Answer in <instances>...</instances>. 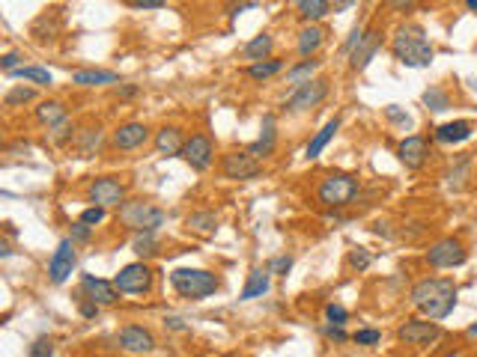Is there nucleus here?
<instances>
[{
	"label": "nucleus",
	"mask_w": 477,
	"mask_h": 357,
	"mask_svg": "<svg viewBox=\"0 0 477 357\" xmlns=\"http://www.w3.org/2000/svg\"><path fill=\"white\" fill-rule=\"evenodd\" d=\"M182 146H185V137H182V129L177 125H165L158 134H155V149L158 155H182Z\"/></svg>",
	"instance_id": "21"
},
{
	"label": "nucleus",
	"mask_w": 477,
	"mask_h": 357,
	"mask_svg": "<svg viewBox=\"0 0 477 357\" xmlns=\"http://www.w3.org/2000/svg\"><path fill=\"white\" fill-rule=\"evenodd\" d=\"M290 268H293V259H290V257H278V259L269 262V271H272V274H281V277L290 274Z\"/></svg>",
	"instance_id": "44"
},
{
	"label": "nucleus",
	"mask_w": 477,
	"mask_h": 357,
	"mask_svg": "<svg viewBox=\"0 0 477 357\" xmlns=\"http://www.w3.org/2000/svg\"><path fill=\"white\" fill-rule=\"evenodd\" d=\"M424 105L426 108H430V110H447L450 108V98H447V93H445V89H438V86H430V89H426V93H424Z\"/></svg>",
	"instance_id": "36"
},
{
	"label": "nucleus",
	"mask_w": 477,
	"mask_h": 357,
	"mask_svg": "<svg viewBox=\"0 0 477 357\" xmlns=\"http://www.w3.org/2000/svg\"><path fill=\"white\" fill-rule=\"evenodd\" d=\"M90 229L93 226H87V223L78 221V223L72 226V241H90Z\"/></svg>",
	"instance_id": "48"
},
{
	"label": "nucleus",
	"mask_w": 477,
	"mask_h": 357,
	"mask_svg": "<svg viewBox=\"0 0 477 357\" xmlns=\"http://www.w3.org/2000/svg\"><path fill=\"white\" fill-rule=\"evenodd\" d=\"M30 357H54V342L51 339H45V337H39L30 346Z\"/></svg>",
	"instance_id": "40"
},
{
	"label": "nucleus",
	"mask_w": 477,
	"mask_h": 357,
	"mask_svg": "<svg viewBox=\"0 0 477 357\" xmlns=\"http://www.w3.org/2000/svg\"><path fill=\"white\" fill-rule=\"evenodd\" d=\"M33 98H36L33 86H12L6 93V98H4V105L6 108H18V105H27V101H33Z\"/></svg>",
	"instance_id": "34"
},
{
	"label": "nucleus",
	"mask_w": 477,
	"mask_h": 357,
	"mask_svg": "<svg viewBox=\"0 0 477 357\" xmlns=\"http://www.w3.org/2000/svg\"><path fill=\"white\" fill-rule=\"evenodd\" d=\"M274 146H278V122H274L272 113H266V117H262V125H260V137L248 146V152L254 158H266L274 152Z\"/></svg>",
	"instance_id": "19"
},
{
	"label": "nucleus",
	"mask_w": 477,
	"mask_h": 357,
	"mask_svg": "<svg viewBox=\"0 0 477 357\" xmlns=\"http://www.w3.org/2000/svg\"><path fill=\"white\" fill-rule=\"evenodd\" d=\"M426 262L433 268H459L466 262V247H462L459 238H442V241H435V245H430Z\"/></svg>",
	"instance_id": "12"
},
{
	"label": "nucleus",
	"mask_w": 477,
	"mask_h": 357,
	"mask_svg": "<svg viewBox=\"0 0 477 357\" xmlns=\"http://www.w3.org/2000/svg\"><path fill=\"white\" fill-rule=\"evenodd\" d=\"M120 74L117 72H108V69H78L72 72V84L75 86H108V84H117Z\"/></svg>",
	"instance_id": "23"
},
{
	"label": "nucleus",
	"mask_w": 477,
	"mask_h": 357,
	"mask_svg": "<svg viewBox=\"0 0 477 357\" xmlns=\"http://www.w3.org/2000/svg\"><path fill=\"white\" fill-rule=\"evenodd\" d=\"M0 69H4V74L21 69V54H18V51H9V54H6L4 60H0Z\"/></svg>",
	"instance_id": "45"
},
{
	"label": "nucleus",
	"mask_w": 477,
	"mask_h": 357,
	"mask_svg": "<svg viewBox=\"0 0 477 357\" xmlns=\"http://www.w3.org/2000/svg\"><path fill=\"white\" fill-rule=\"evenodd\" d=\"M9 78H21V81H30L36 86H51L54 84V74L48 69H39V66H21L15 72H9Z\"/></svg>",
	"instance_id": "32"
},
{
	"label": "nucleus",
	"mask_w": 477,
	"mask_h": 357,
	"mask_svg": "<svg viewBox=\"0 0 477 357\" xmlns=\"http://www.w3.org/2000/svg\"><path fill=\"white\" fill-rule=\"evenodd\" d=\"M0 257H12V247H9V241H0Z\"/></svg>",
	"instance_id": "53"
},
{
	"label": "nucleus",
	"mask_w": 477,
	"mask_h": 357,
	"mask_svg": "<svg viewBox=\"0 0 477 357\" xmlns=\"http://www.w3.org/2000/svg\"><path fill=\"white\" fill-rule=\"evenodd\" d=\"M146 140H149V129H146L144 122H122L120 129L114 131V146H117L120 152L141 149Z\"/></svg>",
	"instance_id": "17"
},
{
	"label": "nucleus",
	"mask_w": 477,
	"mask_h": 357,
	"mask_svg": "<svg viewBox=\"0 0 477 357\" xmlns=\"http://www.w3.org/2000/svg\"><path fill=\"white\" fill-rule=\"evenodd\" d=\"M81 292H84V298L96 301L98 307H110V304H117L122 295L117 283H108V280L93 277V274H81Z\"/></svg>",
	"instance_id": "14"
},
{
	"label": "nucleus",
	"mask_w": 477,
	"mask_h": 357,
	"mask_svg": "<svg viewBox=\"0 0 477 357\" xmlns=\"http://www.w3.org/2000/svg\"><path fill=\"white\" fill-rule=\"evenodd\" d=\"M170 286L188 301H203L221 289V280L206 268H177L170 274Z\"/></svg>",
	"instance_id": "3"
},
{
	"label": "nucleus",
	"mask_w": 477,
	"mask_h": 357,
	"mask_svg": "<svg viewBox=\"0 0 477 357\" xmlns=\"http://www.w3.org/2000/svg\"><path fill=\"white\" fill-rule=\"evenodd\" d=\"M134 93H137V86H122V89H120V96H122V98H132Z\"/></svg>",
	"instance_id": "54"
},
{
	"label": "nucleus",
	"mask_w": 477,
	"mask_h": 357,
	"mask_svg": "<svg viewBox=\"0 0 477 357\" xmlns=\"http://www.w3.org/2000/svg\"><path fill=\"white\" fill-rule=\"evenodd\" d=\"M120 349L129 354H153L155 351V337L141 325H125L120 330Z\"/></svg>",
	"instance_id": "15"
},
{
	"label": "nucleus",
	"mask_w": 477,
	"mask_h": 357,
	"mask_svg": "<svg viewBox=\"0 0 477 357\" xmlns=\"http://www.w3.org/2000/svg\"><path fill=\"white\" fill-rule=\"evenodd\" d=\"M412 304L421 310L424 318H447L457 307V283L450 277H426L412 286Z\"/></svg>",
	"instance_id": "1"
},
{
	"label": "nucleus",
	"mask_w": 477,
	"mask_h": 357,
	"mask_svg": "<svg viewBox=\"0 0 477 357\" xmlns=\"http://www.w3.org/2000/svg\"><path fill=\"white\" fill-rule=\"evenodd\" d=\"M87 197H90L93 206H102V209H120L122 202H125V182H120V178L114 176H98L90 182V188H87Z\"/></svg>",
	"instance_id": "8"
},
{
	"label": "nucleus",
	"mask_w": 477,
	"mask_h": 357,
	"mask_svg": "<svg viewBox=\"0 0 477 357\" xmlns=\"http://www.w3.org/2000/svg\"><path fill=\"white\" fill-rule=\"evenodd\" d=\"M105 218H108V209H102V206H90L81 212V223H87V226H98Z\"/></svg>",
	"instance_id": "39"
},
{
	"label": "nucleus",
	"mask_w": 477,
	"mask_h": 357,
	"mask_svg": "<svg viewBox=\"0 0 477 357\" xmlns=\"http://www.w3.org/2000/svg\"><path fill=\"white\" fill-rule=\"evenodd\" d=\"M36 119H39L42 125H48V129H54V125L66 122V105L57 101V98L39 101V108H36Z\"/></svg>",
	"instance_id": "27"
},
{
	"label": "nucleus",
	"mask_w": 477,
	"mask_h": 357,
	"mask_svg": "<svg viewBox=\"0 0 477 357\" xmlns=\"http://www.w3.org/2000/svg\"><path fill=\"white\" fill-rule=\"evenodd\" d=\"M325 318H329L331 325H343L349 318V313L341 307V304H329V307H325Z\"/></svg>",
	"instance_id": "42"
},
{
	"label": "nucleus",
	"mask_w": 477,
	"mask_h": 357,
	"mask_svg": "<svg viewBox=\"0 0 477 357\" xmlns=\"http://www.w3.org/2000/svg\"><path fill=\"white\" fill-rule=\"evenodd\" d=\"M120 221L129 229H134V233H155V229L167 221V214L161 212L155 202L132 200V202H122L120 206Z\"/></svg>",
	"instance_id": "5"
},
{
	"label": "nucleus",
	"mask_w": 477,
	"mask_h": 357,
	"mask_svg": "<svg viewBox=\"0 0 477 357\" xmlns=\"http://www.w3.org/2000/svg\"><path fill=\"white\" fill-rule=\"evenodd\" d=\"M81 316H84V318H96V316H98V304L87 298V301L81 304Z\"/></svg>",
	"instance_id": "51"
},
{
	"label": "nucleus",
	"mask_w": 477,
	"mask_h": 357,
	"mask_svg": "<svg viewBox=\"0 0 477 357\" xmlns=\"http://www.w3.org/2000/svg\"><path fill=\"white\" fill-rule=\"evenodd\" d=\"M382 6L385 9H394V12H406L415 6V0H382Z\"/></svg>",
	"instance_id": "49"
},
{
	"label": "nucleus",
	"mask_w": 477,
	"mask_h": 357,
	"mask_svg": "<svg viewBox=\"0 0 477 357\" xmlns=\"http://www.w3.org/2000/svg\"><path fill=\"white\" fill-rule=\"evenodd\" d=\"M379 45H382V33H379V30H376V27L364 30V39H361L358 48L352 51V60H349V66H352L355 72H364V69L370 66V60L376 57Z\"/></svg>",
	"instance_id": "18"
},
{
	"label": "nucleus",
	"mask_w": 477,
	"mask_h": 357,
	"mask_svg": "<svg viewBox=\"0 0 477 357\" xmlns=\"http://www.w3.org/2000/svg\"><path fill=\"white\" fill-rule=\"evenodd\" d=\"M329 89H331L329 78H310L307 84L295 86L293 93L286 96V101H284V110H286V113H307V110L319 108L322 101L329 98Z\"/></svg>",
	"instance_id": "6"
},
{
	"label": "nucleus",
	"mask_w": 477,
	"mask_h": 357,
	"mask_svg": "<svg viewBox=\"0 0 477 357\" xmlns=\"http://www.w3.org/2000/svg\"><path fill=\"white\" fill-rule=\"evenodd\" d=\"M322 42H325V30L319 27V24H307V27L298 33L295 48H298L301 57H313V54H317V51L322 48Z\"/></svg>",
	"instance_id": "25"
},
{
	"label": "nucleus",
	"mask_w": 477,
	"mask_h": 357,
	"mask_svg": "<svg viewBox=\"0 0 477 357\" xmlns=\"http://www.w3.org/2000/svg\"><path fill=\"white\" fill-rule=\"evenodd\" d=\"M185 229H188V233H194L197 238H212V235L218 233L215 212H194V214H188Z\"/></svg>",
	"instance_id": "24"
},
{
	"label": "nucleus",
	"mask_w": 477,
	"mask_h": 357,
	"mask_svg": "<svg viewBox=\"0 0 477 357\" xmlns=\"http://www.w3.org/2000/svg\"><path fill=\"white\" fill-rule=\"evenodd\" d=\"M102 140H105V131L93 125V129H84L78 134V155L81 158H93L98 149H102Z\"/></svg>",
	"instance_id": "30"
},
{
	"label": "nucleus",
	"mask_w": 477,
	"mask_h": 357,
	"mask_svg": "<svg viewBox=\"0 0 477 357\" xmlns=\"http://www.w3.org/2000/svg\"><path fill=\"white\" fill-rule=\"evenodd\" d=\"M158 247V241H155V233H137V238L132 241V250L137 253V257H153V253Z\"/></svg>",
	"instance_id": "35"
},
{
	"label": "nucleus",
	"mask_w": 477,
	"mask_h": 357,
	"mask_svg": "<svg viewBox=\"0 0 477 357\" xmlns=\"http://www.w3.org/2000/svg\"><path fill=\"white\" fill-rule=\"evenodd\" d=\"M319 69V60H301L295 63L293 69H286V84H293V86H301V84H307L313 78V72Z\"/></svg>",
	"instance_id": "31"
},
{
	"label": "nucleus",
	"mask_w": 477,
	"mask_h": 357,
	"mask_svg": "<svg viewBox=\"0 0 477 357\" xmlns=\"http://www.w3.org/2000/svg\"><path fill=\"white\" fill-rule=\"evenodd\" d=\"M385 117L391 119L394 125H403V129H409V125H412V117H409V113L400 110L397 105H388V108H385Z\"/></svg>",
	"instance_id": "41"
},
{
	"label": "nucleus",
	"mask_w": 477,
	"mask_h": 357,
	"mask_svg": "<svg viewBox=\"0 0 477 357\" xmlns=\"http://www.w3.org/2000/svg\"><path fill=\"white\" fill-rule=\"evenodd\" d=\"M272 48H274V39H272V33H260L254 36L248 45H245V60L250 63H260V60H272Z\"/></svg>",
	"instance_id": "28"
},
{
	"label": "nucleus",
	"mask_w": 477,
	"mask_h": 357,
	"mask_svg": "<svg viewBox=\"0 0 477 357\" xmlns=\"http://www.w3.org/2000/svg\"><path fill=\"white\" fill-rule=\"evenodd\" d=\"M358 194V178L349 173H329L317 188V200L325 209H343Z\"/></svg>",
	"instance_id": "4"
},
{
	"label": "nucleus",
	"mask_w": 477,
	"mask_h": 357,
	"mask_svg": "<svg viewBox=\"0 0 477 357\" xmlns=\"http://www.w3.org/2000/svg\"><path fill=\"white\" fill-rule=\"evenodd\" d=\"M355 342H358V346H376V342H379L382 339V334H379V330H358V334L352 337Z\"/></svg>",
	"instance_id": "43"
},
{
	"label": "nucleus",
	"mask_w": 477,
	"mask_h": 357,
	"mask_svg": "<svg viewBox=\"0 0 477 357\" xmlns=\"http://www.w3.org/2000/svg\"><path fill=\"white\" fill-rule=\"evenodd\" d=\"M391 51L409 69H426L433 63L430 36L424 33L421 24H403V27H397L391 36Z\"/></svg>",
	"instance_id": "2"
},
{
	"label": "nucleus",
	"mask_w": 477,
	"mask_h": 357,
	"mask_svg": "<svg viewBox=\"0 0 477 357\" xmlns=\"http://www.w3.org/2000/svg\"><path fill=\"white\" fill-rule=\"evenodd\" d=\"M466 6H469L471 12H477V0H466Z\"/></svg>",
	"instance_id": "56"
},
{
	"label": "nucleus",
	"mask_w": 477,
	"mask_h": 357,
	"mask_svg": "<svg viewBox=\"0 0 477 357\" xmlns=\"http://www.w3.org/2000/svg\"><path fill=\"white\" fill-rule=\"evenodd\" d=\"M337 131H341V119L334 117V119H329V122H325L317 134L310 137V143H307V149H305V155H307V158H317L319 152H322V149L334 140V134H337Z\"/></svg>",
	"instance_id": "26"
},
{
	"label": "nucleus",
	"mask_w": 477,
	"mask_h": 357,
	"mask_svg": "<svg viewBox=\"0 0 477 357\" xmlns=\"http://www.w3.org/2000/svg\"><path fill=\"white\" fill-rule=\"evenodd\" d=\"M474 134V125L466 122V119H457V122H445L435 129V143H462V140H469Z\"/></svg>",
	"instance_id": "22"
},
{
	"label": "nucleus",
	"mask_w": 477,
	"mask_h": 357,
	"mask_svg": "<svg viewBox=\"0 0 477 357\" xmlns=\"http://www.w3.org/2000/svg\"><path fill=\"white\" fill-rule=\"evenodd\" d=\"M269 289H272V271H269V268H254V271L248 274V283L242 289V295H238V301L262 298Z\"/></svg>",
	"instance_id": "20"
},
{
	"label": "nucleus",
	"mask_w": 477,
	"mask_h": 357,
	"mask_svg": "<svg viewBox=\"0 0 477 357\" xmlns=\"http://www.w3.org/2000/svg\"><path fill=\"white\" fill-rule=\"evenodd\" d=\"M284 69V60H260V63H250L248 66V78L250 81H266L272 74H278Z\"/></svg>",
	"instance_id": "33"
},
{
	"label": "nucleus",
	"mask_w": 477,
	"mask_h": 357,
	"mask_svg": "<svg viewBox=\"0 0 477 357\" xmlns=\"http://www.w3.org/2000/svg\"><path fill=\"white\" fill-rule=\"evenodd\" d=\"M48 137H51V143L54 146H66L69 140L75 137V129H72V122L66 119V122H60V125H54L51 131H48Z\"/></svg>",
	"instance_id": "38"
},
{
	"label": "nucleus",
	"mask_w": 477,
	"mask_h": 357,
	"mask_svg": "<svg viewBox=\"0 0 477 357\" xmlns=\"http://www.w3.org/2000/svg\"><path fill=\"white\" fill-rule=\"evenodd\" d=\"M426 155H430V149H426V140L421 134H409V137L400 140V146H397V158L403 161L409 170L424 167Z\"/></svg>",
	"instance_id": "16"
},
{
	"label": "nucleus",
	"mask_w": 477,
	"mask_h": 357,
	"mask_svg": "<svg viewBox=\"0 0 477 357\" xmlns=\"http://www.w3.org/2000/svg\"><path fill=\"white\" fill-rule=\"evenodd\" d=\"M167 327L170 330H185V322L182 318H167Z\"/></svg>",
	"instance_id": "52"
},
{
	"label": "nucleus",
	"mask_w": 477,
	"mask_h": 357,
	"mask_svg": "<svg viewBox=\"0 0 477 357\" xmlns=\"http://www.w3.org/2000/svg\"><path fill=\"white\" fill-rule=\"evenodd\" d=\"M182 158L191 170L203 173V170L212 167V161H215V143H212L206 134H191L182 146Z\"/></svg>",
	"instance_id": "10"
},
{
	"label": "nucleus",
	"mask_w": 477,
	"mask_h": 357,
	"mask_svg": "<svg viewBox=\"0 0 477 357\" xmlns=\"http://www.w3.org/2000/svg\"><path fill=\"white\" fill-rule=\"evenodd\" d=\"M293 4L307 24H317L319 18H325L331 12V0H293Z\"/></svg>",
	"instance_id": "29"
},
{
	"label": "nucleus",
	"mask_w": 477,
	"mask_h": 357,
	"mask_svg": "<svg viewBox=\"0 0 477 357\" xmlns=\"http://www.w3.org/2000/svg\"><path fill=\"white\" fill-rule=\"evenodd\" d=\"M153 280H155L153 268L146 262H129L125 268H120L114 283L122 295H149V292H153Z\"/></svg>",
	"instance_id": "7"
},
{
	"label": "nucleus",
	"mask_w": 477,
	"mask_h": 357,
	"mask_svg": "<svg viewBox=\"0 0 477 357\" xmlns=\"http://www.w3.org/2000/svg\"><path fill=\"white\" fill-rule=\"evenodd\" d=\"M400 342H406V346H430L442 337V327H438L433 318H412L403 327L397 330Z\"/></svg>",
	"instance_id": "13"
},
{
	"label": "nucleus",
	"mask_w": 477,
	"mask_h": 357,
	"mask_svg": "<svg viewBox=\"0 0 477 357\" xmlns=\"http://www.w3.org/2000/svg\"><path fill=\"white\" fill-rule=\"evenodd\" d=\"M466 337H469V339H477V322H474V325L466 330Z\"/></svg>",
	"instance_id": "55"
},
{
	"label": "nucleus",
	"mask_w": 477,
	"mask_h": 357,
	"mask_svg": "<svg viewBox=\"0 0 477 357\" xmlns=\"http://www.w3.org/2000/svg\"><path fill=\"white\" fill-rule=\"evenodd\" d=\"M129 4L137 9H161V6H167V0H129Z\"/></svg>",
	"instance_id": "50"
},
{
	"label": "nucleus",
	"mask_w": 477,
	"mask_h": 357,
	"mask_svg": "<svg viewBox=\"0 0 477 357\" xmlns=\"http://www.w3.org/2000/svg\"><path fill=\"white\" fill-rule=\"evenodd\" d=\"M370 262H373V257H370L367 247H352L349 250V268H352V271H367Z\"/></svg>",
	"instance_id": "37"
},
{
	"label": "nucleus",
	"mask_w": 477,
	"mask_h": 357,
	"mask_svg": "<svg viewBox=\"0 0 477 357\" xmlns=\"http://www.w3.org/2000/svg\"><path fill=\"white\" fill-rule=\"evenodd\" d=\"M75 265H78V257H75V241L63 238L57 245V250L51 253V262H48V280H51L54 286L66 283L69 274L75 271Z\"/></svg>",
	"instance_id": "11"
},
{
	"label": "nucleus",
	"mask_w": 477,
	"mask_h": 357,
	"mask_svg": "<svg viewBox=\"0 0 477 357\" xmlns=\"http://www.w3.org/2000/svg\"><path fill=\"white\" fill-rule=\"evenodd\" d=\"M221 173L224 178H233V182H248V178H257L262 173V164L250 152H227L221 158Z\"/></svg>",
	"instance_id": "9"
},
{
	"label": "nucleus",
	"mask_w": 477,
	"mask_h": 357,
	"mask_svg": "<svg viewBox=\"0 0 477 357\" xmlns=\"http://www.w3.org/2000/svg\"><path fill=\"white\" fill-rule=\"evenodd\" d=\"M322 334L329 337V339H334V342H346V339H349V334L343 330V325H331V322L322 327Z\"/></svg>",
	"instance_id": "46"
},
{
	"label": "nucleus",
	"mask_w": 477,
	"mask_h": 357,
	"mask_svg": "<svg viewBox=\"0 0 477 357\" xmlns=\"http://www.w3.org/2000/svg\"><path fill=\"white\" fill-rule=\"evenodd\" d=\"M364 39V27H355L352 30V36H349V39H346V45H343V54H352V51L358 48V42Z\"/></svg>",
	"instance_id": "47"
},
{
	"label": "nucleus",
	"mask_w": 477,
	"mask_h": 357,
	"mask_svg": "<svg viewBox=\"0 0 477 357\" xmlns=\"http://www.w3.org/2000/svg\"><path fill=\"white\" fill-rule=\"evenodd\" d=\"M221 357H238V354H233V351H230V354H221Z\"/></svg>",
	"instance_id": "57"
}]
</instances>
